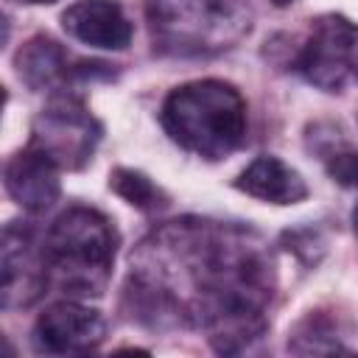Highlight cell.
<instances>
[{
	"label": "cell",
	"mask_w": 358,
	"mask_h": 358,
	"mask_svg": "<svg viewBox=\"0 0 358 358\" xmlns=\"http://www.w3.org/2000/svg\"><path fill=\"white\" fill-rule=\"evenodd\" d=\"M296 70L324 92L358 84V25L338 14L319 17L296 56Z\"/></svg>",
	"instance_id": "8992f818"
},
{
	"label": "cell",
	"mask_w": 358,
	"mask_h": 358,
	"mask_svg": "<svg viewBox=\"0 0 358 358\" xmlns=\"http://www.w3.org/2000/svg\"><path fill=\"white\" fill-rule=\"evenodd\" d=\"M235 187L268 204H296L308 196V185L299 176V171H294L291 165H285L280 157H271V154L255 157L238 173Z\"/></svg>",
	"instance_id": "8fae6325"
},
{
	"label": "cell",
	"mask_w": 358,
	"mask_h": 358,
	"mask_svg": "<svg viewBox=\"0 0 358 358\" xmlns=\"http://www.w3.org/2000/svg\"><path fill=\"white\" fill-rule=\"evenodd\" d=\"M288 350L296 352V355H324V352H350L336 336H333V324L319 316V313H310L308 319H302L294 330V336L288 338Z\"/></svg>",
	"instance_id": "5bb4252c"
},
{
	"label": "cell",
	"mask_w": 358,
	"mask_h": 358,
	"mask_svg": "<svg viewBox=\"0 0 358 358\" xmlns=\"http://www.w3.org/2000/svg\"><path fill=\"white\" fill-rule=\"evenodd\" d=\"M109 187L123 201H129L131 207H137L143 213H157V210L168 207V196L145 173H140L134 168H115L109 173Z\"/></svg>",
	"instance_id": "4fadbf2b"
},
{
	"label": "cell",
	"mask_w": 358,
	"mask_h": 358,
	"mask_svg": "<svg viewBox=\"0 0 358 358\" xmlns=\"http://www.w3.org/2000/svg\"><path fill=\"white\" fill-rule=\"evenodd\" d=\"M106 336V322L95 308L76 299L45 308L34 324L31 341L45 355H81L92 352Z\"/></svg>",
	"instance_id": "ba28073f"
},
{
	"label": "cell",
	"mask_w": 358,
	"mask_h": 358,
	"mask_svg": "<svg viewBox=\"0 0 358 358\" xmlns=\"http://www.w3.org/2000/svg\"><path fill=\"white\" fill-rule=\"evenodd\" d=\"M324 159L327 176L341 187H358V148L341 143L338 137H327V148H319Z\"/></svg>",
	"instance_id": "9a60e30c"
},
{
	"label": "cell",
	"mask_w": 358,
	"mask_h": 358,
	"mask_svg": "<svg viewBox=\"0 0 358 358\" xmlns=\"http://www.w3.org/2000/svg\"><path fill=\"white\" fill-rule=\"evenodd\" d=\"M159 123L185 151L204 159H221L246 137V101L227 81H190L171 90L162 101Z\"/></svg>",
	"instance_id": "7a4b0ae2"
},
{
	"label": "cell",
	"mask_w": 358,
	"mask_h": 358,
	"mask_svg": "<svg viewBox=\"0 0 358 358\" xmlns=\"http://www.w3.org/2000/svg\"><path fill=\"white\" fill-rule=\"evenodd\" d=\"M50 277L64 294L98 296L117 252L115 224L92 207H67L42 238Z\"/></svg>",
	"instance_id": "277c9868"
},
{
	"label": "cell",
	"mask_w": 358,
	"mask_h": 358,
	"mask_svg": "<svg viewBox=\"0 0 358 358\" xmlns=\"http://www.w3.org/2000/svg\"><path fill=\"white\" fill-rule=\"evenodd\" d=\"M352 227H355V235H358V204H355V210H352Z\"/></svg>",
	"instance_id": "e0dca14e"
},
{
	"label": "cell",
	"mask_w": 358,
	"mask_h": 358,
	"mask_svg": "<svg viewBox=\"0 0 358 358\" xmlns=\"http://www.w3.org/2000/svg\"><path fill=\"white\" fill-rule=\"evenodd\" d=\"M98 140H101V123L90 115L84 101L59 92L42 106L34 123L31 145L45 151L59 168L78 171L92 159Z\"/></svg>",
	"instance_id": "5b68a950"
},
{
	"label": "cell",
	"mask_w": 358,
	"mask_h": 358,
	"mask_svg": "<svg viewBox=\"0 0 358 358\" xmlns=\"http://www.w3.org/2000/svg\"><path fill=\"white\" fill-rule=\"evenodd\" d=\"M3 308H28L34 305L48 282H50V268L45 257V246L34 241V232L25 227H17L14 221L3 229Z\"/></svg>",
	"instance_id": "52a82bcc"
},
{
	"label": "cell",
	"mask_w": 358,
	"mask_h": 358,
	"mask_svg": "<svg viewBox=\"0 0 358 358\" xmlns=\"http://www.w3.org/2000/svg\"><path fill=\"white\" fill-rule=\"evenodd\" d=\"M274 6H288V3H294V0H271Z\"/></svg>",
	"instance_id": "ac0fdd59"
},
{
	"label": "cell",
	"mask_w": 358,
	"mask_h": 358,
	"mask_svg": "<svg viewBox=\"0 0 358 358\" xmlns=\"http://www.w3.org/2000/svg\"><path fill=\"white\" fill-rule=\"evenodd\" d=\"M271 291V257L255 232L182 218L140 243L126 302L143 324H196L218 352H246L266 333Z\"/></svg>",
	"instance_id": "6da1fadb"
},
{
	"label": "cell",
	"mask_w": 358,
	"mask_h": 358,
	"mask_svg": "<svg viewBox=\"0 0 358 358\" xmlns=\"http://www.w3.org/2000/svg\"><path fill=\"white\" fill-rule=\"evenodd\" d=\"M154 50L168 56H215L252 31L243 0H145Z\"/></svg>",
	"instance_id": "3957f363"
},
{
	"label": "cell",
	"mask_w": 358,
	"mask_h": 358,
	"mask_svg": "<svg viewBox=\"0 0 358 358\" xmlns=\"http://www.w3.org/2000/svg\"><path fill=\"white\" fill-rule=\"evenodd\" d=\"M14 64H17L20 81L25 87H31V90H56L64 81H73L76 78V67H70L67 53L50 36H34V39H28L20 48Z\"/></svg>",
	"instance_id": "7c38bea8"
},
{
	"label": "cell",
	"mask_w": 358,
	"mask_h": 358,
	"mask_svg": "<svg viewBox=\"0 0 358 358\" xmlns=\"http://www.w3.org/2000/svg\"><path fill=\"white\" fill-rule=\"evenodd\" d=\"M17 3H25V6H50L56 0H17Z\"/></svg>",
	"instance_id": "2e32d148"
},
{
	"label": "cell",
	"mask_w": 358,
	"mask_h": 358,
	"mask_svg": "<svg viewBox=\"0 0 358 358\" xmlns=\"http://www.w3.org/2000/svg\"><path fill=\"white\" fill-rule=\"evenodd\" d=\"M62 28L81 45L101 50H123L134 34L117 0H78L62 14Z\"/></svg>",
	"instance_id": "30bf717a"
},
{
	"label": "cell",
	"mask_w": 358,
	"mask_h": 358,
	"mask_svg": "<svg viewBox=\"0 0 358 358\" xmlns=\"http://www.w3.org/2000/svg\"><path fill=\"white\" fill-rule=\"evenodd\" d=\"M59 165L28 143V148L17 151L6 162V190L8 196L28 213H45L56 204L62 185H59Z\"/></svg>",
	"instance_id": "9c48e42d"
}]
</instances>
